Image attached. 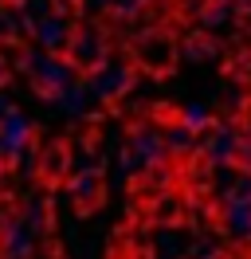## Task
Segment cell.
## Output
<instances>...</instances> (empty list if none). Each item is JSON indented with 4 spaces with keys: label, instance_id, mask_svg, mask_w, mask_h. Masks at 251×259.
Wrapping results in <instances>:
<instances>
[{
    "label": "cell",
    "instance_id": "obj_1",
    "mask_svg": "<svg viewBox=\"0 0 251 259\" xmlns=\"http://www.w3.org/2000/svg\"><path fill=\"white\" fill-rule=\"evenodd\" d=\"M161 149H165L161 134H157V130H141L138 138H134V149H130V169H145V165H153Z\"/></svg>",
    "mask_w": 251,
    "mask_h": 259
},
{
    "label": "cell",
    "instance_id": "obj_2",
    "mask_svg": "<svg viewBox=\"0 0 251 259\" xmlns=\"http://www.w3.org/2000/svg\"><path fill=\"white\" fill-rule=\"evenodd\" d=\"M28 138H31V126L20 114H8V118L0 122V153H20Z\"/></svg>",
    "mask_w": 251,
    "mask_h": 259
},
{
    "label": "cell",
    "instance_id": "obj_3",
    "mask_svg": "<svg viewBox=\"0 0 251 259\" xmlns=\"http://www.w3.org/2000/svg\"><path fill=\"white\" fill-rule=\"evenodd\" d=\"M31 243H35V224H31V220H20V224H12L8 236H4V251H8V259H24L31 251Z\"/></svg>",
    "mask_w": 251,
    "mask_h": 259
},
{
    "label": "cell",
    "instance_id": "obj_4",
    "mask_svg": "<svg viewBox=\"0 0 251 259\" xmlns=\"http://www.w3.org/2000/svg\"><path fill=\"white\" fill-rule=\"evenodd\" d=\"M138 59H141L145 67L161 71V67H169V63H173V44L165 39V35H149V39L138 48Z\"/></svg>",
    "mask_w": 251,
    "mask_h": 259
},
{
    "label": "cell",
    "instance_id": "obj_5",
    "mask_svg": "<svg viewBox=\"0 0 251 259\" xmlns=\"http://www.w3.org/2000/svg\"><path fill=\"white\" fill-rule=\"evenodd\" d=\"M224 228H228V236H235V240H251V204H228Z\"/></svg>",
    "mask_w": 251,
    "mask_h": 259
},
{
    "label": "cell",
    "instance_id": "obj_6",
    "mask_svg": "<svg viewBox=\"0 0 251 259\" xmlns=\"http://www.w3.org/2000/svg\"><path fill=\"white\" fill-rule=\"evenodd\" d=\"M98 59H102V35L82 32V35H78V48H75V63H82V67H98Z\"/></svg>",
    "mask_w": 251,
    "mask_h": 259
},
{
    "label": "cell",
    "instance_id": "obj_7",
    "mask_svg": "<svg viewBox=\"0 0 251 259\" xmlns=\"http://www.w3.org/2000/svg\"><path fill=\"white\" fill-rule=\"evenodd\" d=\"M94 87H98V95H114V91H126V87H130V75H126L122 67H102V71L94 75Z\"/></svg>",
    "mask_w": 251,
    "mask_h": 259
},
{
    "label": "cell",
    "instance_id": "obj_8",
    "mask_svg": "<svg viewBox=\"0 0 251 259\" xmlns=\"http://www.w3.org/2000/svg\"><path fill=\"white\" fill-rule=\"evenodd\" d=\"M235 146H239V138H235L232 130H224V126H220L216 134L208 138V157H216V161H228V157L235 153Z\"/></svg>",
    "mask_w": 251,
    "mask_h": 259
},
{
    "label": "cell",
    "instance_id": "obj_9",
    "mask_svg": "<svg viewBox=\"0 0 251 259\" xmlns=\"http://www.w3.org/2000/svg\"><path fill=\"white\" fill-rule=\"evenodd\" d=\"M39 44H44V48H63V44H67V24H59V20H47L44 28H39Z\"/></svg>",
    "mask_w": 251,
    "mask_h": 259
},
{
    "label": "cell",
    "instance_id": "obj_10",
    "mask_svg": "<svg viewBox=\"0 0 251 259\" xmlns=\"http://www.w3.org/2000/svg\"><path fill=\"white\" fill-rule=\"evenodd\" d=\"M75 196L82 200V204L98 200V177H94V173H82V177L75 181Z\"/></svg>",
    "mask_w": 251,
    "mask_h": 259
},
{
    "label": "cell",
    "instance_id": "obj_11",
    "mask_svg": "<svg viewBox=\"0 0 251 259\" xmlns=\"http://www.w3.org/2000/svg\"><path fill=\"white\" fill-rule=\"evenodd\" d=\"M35 71H39V79L51 82V87H63V82H67V71H63L59 63H51V59H47V63H39Z\"/></svg>",
    "mask_w": 251,
    "mask_h": 259
},
{
    "label": "cell",
    "instance_id": "obj_12",
    "mask_svg": "<svg viewBox=\"0 0 251 259\" xmlns=\"http://www.w3.org/2000/svg\"><path fill=\"white\" fill-rule=\"evenodd\" d=\"M169 149H192V134H188V126H177V130H169Z\"/></svg>",
    "mask_w": 251,
    "mask_h": 259
},
{
    "label": "cell",
    "instance_id": "obj_13",
    "mask_svg": "<svg viewBox=\"0 0 251 259\" xmlns=\"http://www.w3.org/2000/svg\"><path fill=\"white\" fill-rule=\"evenodd\" d=\"M157 216H177V200H161V204H157Z\"/></svg>",
    "mask_w": 251,
    "mask_h": 259
},
{
    "label": "cell",
    "instance_id": "obj_14",
    "mask_svg": "<svg viewBox=\"0 0 251 259\" xmlns=\"http://www.w3.org/2000/svg\"><path fill=\"white\" fill-rule=\"evenodd\" d=\"M4 118H8V98L0 95V122H4Z\"/></svg>",
    "mask_w": 251,
    "mask_h": 259
}]
</instances>
